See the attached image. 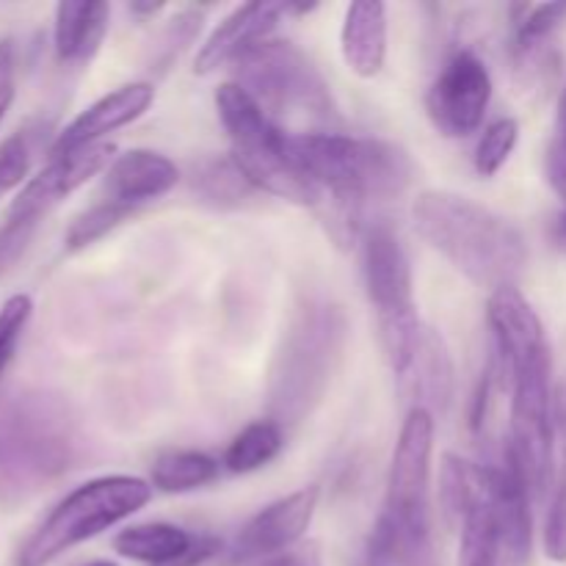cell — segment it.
<instances>
[{"label":"cell","mask_w":566,"mask_h":566,"mask_svg":"<svg viewBox=\"0 0 566 566\" xmlns=\"http://www.w3.org/2000/svg\"><path fill=\"white\" fill-rule=\"evenodd\" d=\"M545 553L551 562L566 564V468L553 492L551 512L545 520Z\"/></svg>","instance_id":"obj_33"},{"label":"cell","mask_w":566,"mask_h":566,"mask_svg":"<svg viewBox=\"0 0 566 566\" xmlns=\"http://www.w3.org/2000/svg\"><path fill=\"white\" fill-rule=\"evenodd\" d=\"M418 370V376H412L415 396H418V403L415 407L429 409L431 415L440 409L446 412L451 407L453 398V363L451 354H448L446 343L437 332L423 329V340H420L418 357H415L412 368Z\"/></svg>","instance_id":"obj_22"},{"label":"cell","mask_w":566,"mask_h":566,"mask_svg":"<svg viewBox=\"0 0 566 566\" xmlns=\"http://www.w3.org/2000/svg\"><path fill=\"white\" fill-rule=\"evenodd\" d=\"M459 528H462V539H459L457 566H501V534H497L495 514H492L486 481L484 492L473 503V509H470L468 517H464V523Z\"/></svg>","instance_id":"obj_24"},{"label":"cell","mask_w":566,"mask_h":566,"mask_svg":"<svg viewBox=\"0 0 566 566\" xmlns=\"http://www.w3.org/2000/svg\"><path fill=\"white\" fill-rule=\"evenodd\" d=\"M133 213H136L133 208H125V205L119 202H111V199H99V202H94L92 208L83 210L81 216H75L72 224L66 227V235H64L66 252H81V249L92 247V243H97L99 238L108 235L111 230H116L122 221L130 219Z\"/></svg>","instance_id":"obj_28"},{"label":"cell","mask_w":566,"mask_h":566,"mask_svg":"<svg viewBox=\"0 0 566 566\" xmlns=\"http://www.w3.org/2000/svg\"><path fill=\"white\" fill-rule=\"evenodd\" d=\"M42 221L31 219V216H14L6 213V221L0 224V276L9 274L22 254L31 247L33 235H36Z\"/></svg>","instance_id":"obj_32"},{"label":"cell","mask_w":566,"mask_h":566,"mask_svg":"<svg viewBox=\"0 0 566 566\" xmlns=\"http://www.w3.org/2000/svg\"><path fill=\"white\" fill-rule=\"evenodd\" d=\"M545 171L551 186L556 188V193L566 205V142H562V138H553L551 147H547Z\"/></svg>","instance_id":"obj_35"},{"label":"cell","mask_w":566,"mask_h":566,"mask_svg":"<svg viewBox=\"0 0 566 566\" xmlns=\"http://www.w3.org/2000/svg\"><path fill=\"white\" fill-rule=\"evenodd\" d=\"M551 376V348H542L520 359L503 379L512 387V426H509L506 446L517 457L534 495H542L553 479L556 426H553Z\"/></svg>","instance_id":"obj_10"},{"label":"cell","mask_w":566,"mask_h":566,"mask_svg":"<svg viewBox=\"0 0 566 566\" xmlns=\"http://www.w3.org/2000/svg\"><path fill=\"white\" fill-rule=\"evenodd\" d=\"M111 164H114L111 144H94V147L77 149V153L61 155V158H50V164L22 186V191L11 202L9 213L31 216V219L42 221L61 199L70 197L72 191H77L83 182L108 169Z\"/></svg>","instance_id":"obj_14"},{"label":"cell","mask_w":566,"mask_h":566,"mask_svg":"<svg viewBox=\"0 0 566 566\" xmlns=\"http://www.w3.org/2000/svg\"><path fill=\"white\" fill-rule=\"evenodd\" d=\"M486 321H490L492 343H495V365H492V370H495L497 379H506V374L520 359L531 357L542 348H551L539 315L525 302L517 285L501 287V291L492 293Z\"/></svg>","instance_id":"obj_16"},{"label":"cell","mask_w":566,"mask_h":566,"mask_svg":"<svg viewBox=\"0 0 566 566\" xmlns=\"http://www.w3.org/2000/svg\"><path fill=\"white\" fill-rule=\"evenodd\" d=\"M562 440H564V457H566V403H564V415H562Z\"/></svg>","instance_id":"obj_42"},{"label":"cell","mask_w":566,"mask_h":566,"mask_svg":"<svg viewBox=\"0 0 566 566\" xmlns=\"http://www.w3.org/2000/svg\"><path fill=\"white\" fill-rule=\"evenodd\" d=\"M199 25H202V14L199 11H177L175 20L166 25L164 36H160V64H169L171 59H177L193 42V36L199 33Z\"/></svg>","instance_id":"obj_34"},{"label":"cell","mask_w":566,"mask_h":566,"mask_svg":"<svg viewBox=\"0 0 566 566\" xmlns=\"http://www.w3.org/2000/svg\"><path fill=\"white\" fill-rule=\"evenodd\" d=\"M492 99V75L484 61L470 50H459L446 61L426 94V111L437 133L464 138L484 125Z\"/></svg>","instance_id":"obj_11"},{"label":"cell","mask_w":566,"mask_h":566,"mask_svg":"<svg viewBox=\"0 0 566 566\" xmlns=\"http://www.w3.org/2000/svg\"><path fill=\"white\" fill-rule=\"evenodd\" d=\"M160 9H164V6H160V3H130V11H133V14H144V17L158 14Z\"/></svg>","instance_id":"obj_41"},{"label":"cell","mask_w":566,"mask_h":566,"mask_svg":"<svg viewBox=\"0 0 566 566\" xmlns=\"http://www.w3.org/2000/svg\"><path fill=\"white\" fill-rule=\"evenodd\" d=\"M180 180L175 160L153 149H127L105 169L103 199L138 210L142 205L166 197Z\"/></svg>","instance_id":"obj_19"},{"label":"cell","mask_w":566,"mask_h":566,"mask_svg":"<svg viewBox=\"0 0 566 566\" xmlns=\"http://www.w3.org/2000/svg\"><path fill=\"white\" fill-rule=\"evenodd\" d=\"M340 50L348 70L359 77H376L387 61V9L385 3H352L343 17Z\"/></svg>","instance_id":"obj_20"},{"label":"cell","mask_w":566,"mask_h":566,"mask_svg":"<svg viewBox=\"0 0 566 566\" xmlns=\"http://www.w3.org/2000/svg\"><path fill=\"white\" fill-rule=\"evenodd\" d=\"M216 111L230 138V158L258 191L318 208V191L291 155V133L282 130L238 83L216 92Z\"/></svg>","instance_id":"obj_4"},{"label":"cell","mask_w":566,"mask_h":566,"mask_svg":"<svg viewBox=\"0 0 566 566\" xmlns=\"http://www.w3.org/2000/svg\"><path fill=\"white\" fill-rule=\"evenodd\" d=\"M287 14L282 3H247L238 6L230 17L219 22L213 33L205 39V44L197 53V64L193 72L197 75H210L219 72L221 66L232 64L235 66L243 55L260 42L271 36L276 22Z\"/></svg>","instance_id":"obj_18"},{"label":"cell","mask_w":566,"mask_h":566,"mask_svg":"<svg viewBox=\"0 0 566 566\" xmlns=\"http://www.w3.org/2000/svg\"><path fill=\"white\" fill-rule=\"evenodd\" d=\"M238 86L276 122L302 116L313 122L337 119V105L318 66L291 42L265 39L235 64Z\"/></svg>","instance_id":"obj_8"},{"label":"cell","mask_w":566,"mask_h":566,"mask_svg":"<svg viewBox=\"0 0 566 566\" xmlns=\"http://www.w3.org/2000/svg\"><path fill=\"white\" fill-rule=\"evenodd\" d=\"M111 6L99 0H66L55 6L53 44L64 64H83L92 59L108 33Z\"/></svg>","instance_id":"obj_21"},{"label":"cell","mask_w":566,"mask_h":566,"mask_svg":"<svg viewBox=\"0 0 566 566\" xmlns=\"http://www.w3.org/2000/svg\"><path fill=\"white\" fill-rule=\"evenodd\" d=\"M193 191L202 193L208 202L219 208H238L254 191L247 182V177L238 171L232 158H210L193 169Z\"/></svg>","instance_id":"obj_27"},{"label":"cell","mask_w":566,"mask_h":566,"mask_svg":"<svg viewBox=\"0 0 566 566\" xmlns=\"http://www.w3.org/2000/svg\"><path fill=\"white\" fill-rule=\"evenodd\" d=\"M280 451L282 426L276 420H254L230 442L224 453V464L230 473H254V470L265 468L271 459H276Z\"/></svg>","instance_id":"obj_26"},{"label":"cell","mask_w":566,"mask_h":566,"mask_svg":"<svg viewBox=\"0 0 566 566\" xmlns=\"http://www.w3.org/2000/svg\"><path fill=\"white\" fill-rule=\"evenodd\" d=\"M83 566H119V564H114V562H88V564H83Z\"/></svg>","instance_id":"obj_43"},{"label":"cell","mask_w":566,"mask_h":566,"mask_svg":"<svg viewBox=\"0 0 566 566\" xmlns=\"http://www.w3.org/2000/svg\"><path fill=\"white\" fill-rule=\"evenodd\" d=\"M72 462V434L53 403L22 401L0 418V492H36Z\"/></svg>","instance_id":"obj_9"},{"label":"cell","mask_w":566,"mask_h":566,"mask_svg":"<svg viewBox=\"0 0 566 566\" xmlns=\"http://www.w3.org/2000/svg\"><path fill=\"white\" fill-rule=\"evenodd\" d=\"M155 99L153 83H127L116 92L105 94L97 103L88 105L86 111L75 116L59 136L50 144V158H61V155L77 153V149L94 147L103 144L99 138L108 133L119 130V127L130 125L138 116L147 114V108Z\"/></svg>","instance_id":"obj_15"},{"label":"cell","mask_w":566,"mask_h":566,"mask_svg":"<svg viewBox=\"0 0 566 566\" xmlns=\"http://www.w3.org/2000/svg\"><path fill=\"white\" fill-rule=\"evenodd\" d=\"M484 470L473 468L462 457L446 453L440 470V506L451 525H462L473 503L484 492Z\"/></svg>","instance_id":"obj_25"},{"label":"cell","mask_w":566,"mask_h":566,"mask_svg":"<svg viewBox=\"0 0 566 566\" xmlns=\"http://www.w3.org/2000/svg\"><path fill=\"white\" fill-rule=\"evenodd\" d=\"M551 238H553V243H556V247L562 249V252H566V205H564L562 213L556 216V221H553Z\"/></svg>","instance_id":"obj_38"},{"label":"cell","mask_w":566,"mask_h":566,"mask_svg":"<svg viewBox=\"0 0 566 566\" xmlns=\"http://www.w3.org/2000/svg\"><path fill=\"white\" fill-rule=\"evenodd\" d=\"M412 219L420 238L470 282L492 293L517 285L528 247L495 210L451 191H423L415 199Z\"/></svg>","instance_id":"obj_2"},{"label":"cell","mask_w":566,"mask_h":566,"mask_svg":"<svg viewBox=\"0 0 566 566\" xmlns=\"http://www.w3.org/2000/svg\"><path fill=\"white\" fill-rule=\"evenodd\" d=\"M28 171H31V142L28 133L17 130L0 142V199L25 186Z\"/></svg>","instance_id":"obj_31"},{"label":"cell","mask_w":566,"mask_h":566,"mask_svg":"<svg viewBox=\"0 0 566 566\" xmlns=\"http://www.w3.org/2000/svg\"><path fill=\"white\" fill-rule=\"evenodd\" d=\"M11 70H14V44L0 39V88L11 83Z\"/></svg>","instance_id":"obj_37"},{"label":"cell","mask_w":566,"mask_h":566,"mask_svg":"<svg viewBox=\"0 0 566 566\" xmlns=\"http://www.w3.org/2000/svg\"><path fill=\"white\" fill-rule=\"evenodd\" d=\"M31 313L33 302L28 293H14L0 307V376H3V370L14 359L22 332H25L28 321H31Z\"/></svg>","instance_id":"obj_30"},{"label":"cell","mask_w":566,"mask_h":566,"mask_svg":"<svg viewBox=\"0 0 566 566\" xmlns=\"http://www.w3.org/2000/svg\"><path fill=\"white\" fill-rule=\"evenodd\" d=\"M11 103H14V83H9V86L0 88V122H3L6 114H9Z\"/></svg>","instance_id":"obj_39"},{"label":"cell","mask_w":566,"mask_h":566,"mask_svg":"<svg viewBox=\"0 0 566 566\" xmlns=\"http://www.w3.org/2000/svg\"><path fill=\"white\" fill-rule=\"evenodd\" d=\"M216 479H219V462L202 451H166L149 468V484L166 495L202 490Z\"/></svg>","instance_id":"obj_23"},{"label":"cell","mask_w":566,"mask_h":566,"mask_svg":"<svg viewBox=\"0 0 566 566\" xmlns=\"http://www.w3.org/2000/svg\"><path fill=\"white\" fill-rule=\"evenodd\" d=\"M114 551L147 566H202L221 551L216 536H193L171 523H144L119 531Z\"/></svg>","instance_id":"obj_17"},{"label":"cell","mask_w":566,"mask_h":566,"mask_svg":"<svg viewBox=\"0 0 566 566\" xmlns=\"http://www.w3.org/2000/svg\"><path fill=\"white\" fill-rule=\"evenodd\" d=\"M348 321L337 304L307 302L285 337L271 374L276 423H296L321 401L346 346Z\"/></svg>","instance_id":"obj_3"},{"label":"cell","mask_w":566,"mask_h":566,"mask_svg":"<svg viewBox=\"0 0 566 566\" xmlns=\"http://www.w3.org/2000/svg\"><path fill=\"white\" fill-rule=\"evenodd\" d=\"M315 509H318V486L298 490L260 509L235 536L230 553L232 564H249L260 562V558L269 562V558L293 551V545L307 534Z\"/></svg>","instance_id":"obj_12"},{"label":"cell","mask_w":566,"mask_h":566,"mask_svg":"<svg viewBox=\"0 0 566 566\" xmlns=\"http://www.w3.org/2000/svg\"><path fill=\"white\" fill-rule=\"evenodd\" d=\"M153 497V484L136 475H103L72 490L31 539L22 545L17 566H48L61 553L105 534L119 525Z\"/></svg>","instance_id":"obj_6"},{"label":"cell","mask_w":566,"mask_h":566,"mask_svg":"<svg viewBox=\"0 0 566 566\" xmlns=\"http://www.w3.org/2000/svg\"><path fill=\"white\" fill-rule=\"evenodd\" d=\"M291 155L318 191V210L340 247L357 238L365 202L398 197L415 171L396 144L343 133H298L291 136Z\"/></svg>","instance_id":"obj_1"},{"label":"cell","mask_w":566,"mask_h":566,"mask_svg":"<svg viewBox=\"0 0 566 566\" xmlns=\"http://www.w3.org/2000/svg\"><path fill=\"white\" fill-rule=\"evenodd\" d=\"M431 451H434V415L423 407H412L392 453L385 514L374 528L370 556H381L398 547L431 545Z\"/></svg>","instance_id":"obj_5"},{"label":"cell","mask_w":566,"mask_h":566,"mask_svg":"<svg viewBox=\"0 0 566 566\" xmlns=\"http://www.w3.org/2000/svg\"><path fill=\"white\" fill-rule=\"evenodd\" d=\"M260 566H324L321 562V553L315 545H304V547H293V551L282 553V556L269 558Z\"/></svg>","instance_id":"obj_36"},{"label":"cell","mask_w":566,"mask_h":566,"mask_svg":"<svg viewBox=\"0 0 566 566\" xmlns=\"http://www.w3.org/2000/svg\"><path fill=\"white\" fill-rule=\"evenodd\" d=\"M520 142V125L512 116H503L495 119L481 136L479 147H475V171L481 177H495L497 171L506 166V160L512 158L514 147Z\"/></svg>","instance_id":"obj_29"},{"label":"cell","mask_w":566,"mask_h":566,"mask_svg":"<svg viewBox=\"0 0 566 566\" xmlns=\"http://www.w3.org/2000/svg\"><path fill=\"white\" fill-rule=\"evenodd\" d=\"M486 470V492H490L492 514H495L501 547L514 564H525L534 547V514H531V490L517 457L503 440L501 459Z\"/></svg>","instance_id":"obj_13"},{"label":"cell","mask_w":566,"mask_h":566,"mask_svg":"<svg viewBox=\"0 0 566 566\" xmlns=\"http://www.w3.org/2000/svg\"><path fill=\"white\" fill-rule=\"evenodd\" d=\"M556 138H562V142H566V88H564L562 99H558V127H556Z\"/></svg>","instance_id":"obj_40"},{"label":"cell","mask_w":566,"mask_h":566,"mask_svg":"<svg viewBox=\"0 0 566 566\" xmlns=\"http://www.w3.org/2000/svg\"><path fill=\"white\" fill-rule=\"evenodd\" d=\"M365 291L379 318L381 348L387 365L398 379H407L418 357L423 329L415 307V282L407 249L398 241L390 224H374L365 232L363 243Z\"/></svg>","instance_id":"obj_7"}]
</instances>
